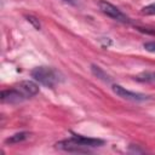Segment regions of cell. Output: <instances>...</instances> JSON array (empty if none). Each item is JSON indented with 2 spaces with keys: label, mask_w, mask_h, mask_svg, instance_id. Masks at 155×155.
Here are the masks:
<instances>
[{
  "label": "cell",
  "mask_w": 155,
  "mask_h": 155,
  "mask_svg": "<svg viewBox=\"0 0 155 155\" xmlns=\"http://www.w3.org/2000/svg\"><path fill=\"white\" fill-rule=\"evenodd\" d=\"M104 144V140L98 138H88L80 134H74L69 139L61 140L56 143V148L70 153H88L92 148L102 147Z\"/></svg>",
  "instance_id": "cell-1"
},
{
  "label": "cell",
  "mask_w": 155,
  "mask_h": 155,
  "mask_svg": "<svg viewBox=\"0 0 155 155\" xmlns=\"http://www.w3.org/2000/svg\"><path fill=\"white\" fill-rule=\"evenodd\" d=\"M30 75L35 81L50 88H53L63 80L61 73L51 67H36L30 71Z\"/></svg>",
  "instance_id": "cell-2"
},
{
  "label": "cell",
  "mask_w": 155,
  "mask_h": 155,
  "mask_svg": "<svg viewBox=\"0 0 155 155\" xmlns=\"http://www.w3.org/2000/svg\"><path fill=\"white\" fill-rule=\"evenodd\" d=\"M98 5H99V10H101L104 15H107L108 17H110V18L117 21V22L130 23V18H128L121 10H119L116 6H114L113 4H110V2H108V1H105V0H101V1L98 2Z\"/></svg>",
  "instance_id": "cell-3"
},
{
  "label": "cell",
  "mask_w": 155,
  "mask_h": 155,
  "mask_svg": "<svg viewBox=\"0 0 155 155\" xmlns=\"http://www.w3.org/2000/svg\"><path fill=\"white\" fill-rule=\"evenodd\" d=\"M111 88H113L114 93H116L119 97H121V98H124V99H127V101H132V102H143V101L149 99V96L143 94V93H138V92L128 91V90H126L125 87H122V86H120V85H113Z\"/></svg>",
  "instance_id": "cell-4"
},
{
  "label": "cell",
  "mask_w": 155,
  "mask_h": 155,
  "mask_svg": "<svg viewBox=\"0 0 155 155\" xmlns=\"http://www.w3.org/2000/svg\"><path fill=\"white\" fill-rule=\"evenodd\" d=\"M13 87H16V88L23 94V97H24L25 99L34 97V96L39 92V86H38L34 81H31V80L21 81V82H18V84H16Z\"/></svg>",
  "instance_id": "cell-5"
},
{
  "label": "cell",
  "mask_w": 155,
  "mask_h": 155,
  "mask_svg": "<svg viewBox=\"0 0 155 155\" xmlns=\"http://www.w3.org/2000/svg\"><path fill=\"white\" fill-rule=\"evenodd\" d=\"M0 98H1L2 103H10V104H17V103L25 101L23 94L16 87H12L8 90H2L0 93Z\"/></svg>",
  "instance_id": "cell-6"
},
{
  "label": "cell",
  "mask_w": 155,
  "mask_h": 155,
  "mask_svg": "<svg viewBox=\"0 0 155 155\" xmlns=\"http://www.w3.org/2000/svg\"><path fill=\"white\" fill-rule=\"evenodd\" d=\"M29 137H30V133L29 132H18V133H15L13 136L6 138L5 139V143L6 144H17V143L24 142Z\"/></svg>",
  "instance_id": "cell-7"
},
{
  "label": "cell",
  "mask_w": 155,
  "mask_h": 155,
  "mask_svg": "<svg viewBox=\"0 0 155 155\" xmlns=\"http://www.w3.org/2000/svg\"><path fill=\"white\" fill-rule=\"evenodd\" d=\"M134 80L138 82H155V71H142L134 76Z\"/></svg>",
  "instance_id": "cell-8"
},
{
  "label": "cell",
  "mask_w": 155,
  "mask_h": 155,
  "mask_svg": "<svg viewBox=\"0 0 155 155\" xmlns=\"http://www.w3.org/2000/svg\"><path fill=\"white\" fill-rule=\"evenodd\" d=\"M92 73L97 76V78H99V79H102V80H104V81H107V82H109L110 81V78L99 68V67H97V65H92Z\"/></svg>",
  "instance_id": "cell-9"
},
{
  "label": "cell",
  "mask_w": 155,
  "mask_h": 155,
  "mask_svg": "<svg viewBox=\"0 0 155 155\" xmlns=\"http://www.w3.org/2000/svg\"><path fill=\"white\" fill-rule=\"evenodd\" d=\"M140 13H142V15H145V16L155 15V2H153V4H149V5L144 6V7L140 10Z\"/></svg>",
  "instance_id": "cell-10"
},
{
  "label": "cell",
  "mask_w": 155,
  "mask_h": 155,
  "mask_svg": "<svg viewBox=\"0 0 155 155\" xmlns=\"http://www.w3.org/2000/svg\"><path fill=\"white\" fill-rule=\"evenodd\" d=\"M27 21H28V22H30V23L34 25V28H35V29H38V30L40 29V27H41V25H40V22H39V19H38V18H35V17H33V16H28V17H27Z\"/></svg>",
  "instance_id": "cell-11"
},
{
  "label": "cell",
  "mask_w": 155,
  "mask_h": 155,
  "mask_svg": "<svg viewBox=\"0 0 155 155\" xmlns=\"http://www.w3.org/2000/svg\"><path fill=\"white\" fill-rule=\"evenodd\" d=\"M143 47L149 51V52H155V41H149V42H144Z\"/></svg>",
  "instance_id": "cell-12"
},
{
  "label": "cell",
  "mask_w": 155,
  "mask_h": 155,
  "mask_svg": "<svg viewBox=\"0 0 155 155\" xmlns=\"http://www.w3.org/2000/svg\"><path fill=\"white\" fill-rule=\"evenodd\" d=\"M65 2H69V4H74V0H63Z\"/></svg>",
  "instance_id": "cell-13"
}]
</instances>
